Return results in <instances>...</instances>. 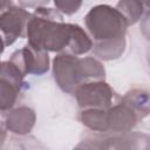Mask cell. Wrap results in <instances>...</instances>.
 <instances>
[{"mask_svg": "<svg viewBox=\"0 0 150 150\" xmlns=\"http://www.w3.org/2000/svg\"><path fill=\"white\" fill-rule=\"evenodd\" d=\"M26 35L29 46L46 52L82 55L93 47L90 36L81 26L64 22L57 9L45 6L29 14Z\"/></svg>", "mask_w": 150, "mask_h": 150, "instance_id": "1", "label": "cell"}, {"mask_svg": "<svg viewBox=\"0 0 150 150\" xmlns=\"http://www.w3.org/2000/svg\"><path fill=\"white\" fill-rule=\"evenodd\" d=\"M149 114V94L144 89H132L107 109H82L80 122L98 134H125Z\"/></svg>", "mask_w": 150, "mask_h": 150, "instance_id": "2", "label": "cell"}, {"mask_svg": "<svg viewBox=\"0 0 150 150\" xmlns=\"http://www.w3.org/2000/svg\"><path fill=\"white\" fill-rule=\"evenodd\" d=\"M86 28L93 42V53L101 60H116L125 50L128 21L109 5L94 6L84 16Z\"/></svg>", "mask_w": 150, "mask_h": 150, "instance_id": "3", "label": "cell"}, {"mask_svg": "<svg viewBox=\"0 0 150 150\" xmlns=\"http://www.w3.org/2000/svg\"><path fill=\"white\" fill-rule=\"evenodd\" d=\"M53 75L62 91L74 94L86 82L105 80V69L97 59L91 56L59 54L53 60Z\"/></svg>", "mask_w": 150, "mask_h": 150, "instance_id": "4", "label": "cell"}, {"mask_svg": "<svg viewBox=\"0 0 150 150\" xmlns=\"http://www.w3.org/2000/svg\"><path fill=\"white\" fill-rule=\"evenodd\" d=\"M80 110L82 109H107L111 107L120 96L104 81H89L81 84L74 94Z\"/></svg>", "mask_w": 150, "mask_h": 150, "instance_id": "5", "label": "cell"}, {"mask_svg": "<svg viewBox=\"0 0 150 150\" xmlns=\"http://www.w3.org/2000/svg\"><path fill=\"white\" fill-rule=\"evenodd\" d=\"M23 75L8 61L0 62V110L8 111L19 102L25 89Z\"/></svg>", "mask_w": 150, "mask_h": 150, "instance_id": "6", "label": "cell"}, {"mask_svg": "<svg viewBox=\"0 0 150 150\" xmlns=\"http://www.w3.org/2000/svg\"><path fill=\"white\" fill-rule=\"evenodd\" d=\"M9 61L16 66L23 76L28 74L40 76L47 73L49 69L48 52L36 49L28 43L23 48L15 50L12 54Z\"/></svg>", "mask_w": 150, "mask_h": 150, "instance_id": "7", "label": "cell"}, {"mask_svg": "<svg viewBox=\"0 0 150 150\" xmlns=\"http://www.w3.org/2000/svg\"><path fill=\"white\" fill-rule=\"evenodd\" d=\"M28 18L29 13L19 6H9L0 13V35L5 46H11L23 36Z\"/></svg>", "mask_w": 150, "mask_h": 150, "instance_id": "8", "label": "cell"}, {"mask_svg": "<svg viewBox=\"0 0 150 150\" xmlns=\"http://www.w3.org/2000/svg\"><path fill=\"white\" fill-rule=\"evenodd\" d=\"M4 122L8 131L19 136H23L29 134L35 125L36 114L32 108L27 105H21L8 110L5 115Z\"/></svg>", "mask_w": 150, "mask_h": 150, "instance_id": "9", "label": "cell"}, {"mask_svg": "<svg viewBox=\"0 0 150 150\" xmlns=\"http://www.w3.org/2000/svg\"><path fill=\"white\" fill-rule=\"evenodd\" d=\"M148 8L149 7L139 0H120L116 5V9L125 18L129 26L135 25L148 11Z\"/></svg>", "mask_w": 150, "mask_h": 150, "instance_id": "10", "label": "cell"}, {"mask_svg": "<svg viewBox=\"0 0 150 150\" xmlns=\"http://www.w3.org/2000/svg\"><path fill=\"white\" fill-rule=\"evenodd\" d=\"M82 1L83 0H54V5L60 13L71 15L80 9Z\"/></svg>", "mask_w": 150, "mask_h": 150, "instance_id": "11", "label": "cell"}, {"mask_svg": "<svg viewBox=\"0 0 150 150\" xmlns=\"http://www.w3.org/2000/svg\"><path fill=\"white\" fill-rule=\"evenodd\" d=\"M20 5L26 8H38L43 7L49 2V0H19Z\"/></svg>", "mask_w": 150, "mask_h": 150, "instance_id": "12", "label": "cell"}, {"mask_svg": "<svg viewBox=\"0 0 150 150\" xmlns=\"http://www.w3.org/2000/svg\"><path fill=\"white\" fill-rule=\"evenodd\" d=\"M6 137H7V132H6V130L0 125V148L4 146V144H5V142H6Z\"/></svg>", "mask_w": 150, "mask_h": 150, "instance_id": "13", "label": "cell"}, {"mask_svg": "<svg viewBox=\"0 0 150 150\" xmlns=\"http://www.w3.org/2000/svg\"><path fill=\"white\" fill-rule=\"evenodd\" d=\"M12 6V0H0V13Z\"/></svg>", "mask_w": 150, "mask_h": 150, "instance_id": "14", "label": "cell"}, {"mask_svg": "<svg viewBox=\"0 0 150 150\" xmlns=\"http://www.w3.org/2000/svg\"><path fill=\"white\" fill-rule=\"evenodd\" d=\"M4 49H5V42H4V39H2L1 35H0V56H1V54L4 53Z\"/></svg>", "mask_w": 150, "mask_h": 150, "instance_id": "15", "label": "cell"}, {"mask_svg": "<svg viewBox=\"0 0 150 150\" xmlns=\"http://www.w3.org/2000/svg\"><path fill=\"white\" fill-rule=\"evenodd\" d=\"M139 1H141V2H143L146 7H149V0H139Z\"/></svg>", "mask_w": 150, "mask_h": 150, "instance_id": "16", "label": "cell"}]
</instances>
